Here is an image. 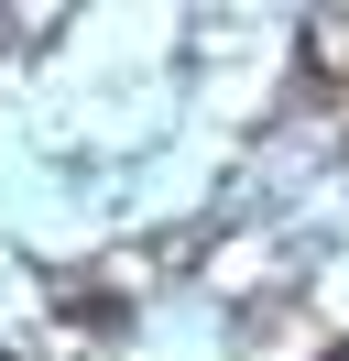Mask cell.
Instances as JSON below:
<instances>
[{
  "instance_id": "obj_1",
  "label": "cell",
  "mask_w": 349,
  "mask_h": 361,
  "mask_svg": "<svg viewBox=\"0 0 349 361\" xmlns=\"http://www.w3.org/2000/svg\"><path fill=\"white\" fill-rule=\"evenodd\" d=\"M317 361H349V339H338V350H317Z\"/></svg>"
}]
</instances>
